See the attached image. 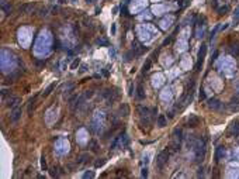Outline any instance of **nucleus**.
<instances>
[{
    "label": "nucleus",
    "instance_id": "nucleus-1",
    "mask_svg": "<svg viewBox=\"0 0 239 179\" xmlns=\"http://www.w3.org/2000/svg\"><path fill=\"white\" fill-rule=\"evenodd\" d=\"M52 42H54L52 33L48 28L41 30L38 37H37V41L34 44V55L37 58L48 57L51 54V51H52Z\"/></svg>",
    "mask_w": 239,
    "mask_h": 179
},
{
    "label": "nucleus",
    "instance_id": "nucleus-2",
    "mask_svg": "<svg viewBox=\"0 0 239 179\" xmlns=\"http://www.w3.org/2000/svg\"><path fill=\"white\" fill-rule=\"evenodd\" d=\"M0 68L3 73H10L17 68V58L16 55L8 51V49H1L0 52Z\"/></svg>",
    "mask_w": 239,
    "mask_h": 179
},
{
    "label": "nucleus",
    "instance_id": "nucleus-3",
    "mask_svg": "<svg viewBox=\"0 0 239 179\" xmlns=\"http://www.w3.org/2000/svg\"><path fill=\"white\" fill-rule=\"evenodd\" d=\"M136 35L143 44H151L159 35V31L152 24H139L136 27Z\"/></svg>",
    "mask_w": 239,
    "mask_h": 179
},
{
    "label": "nucleus",
    "instance_id": "nucleus-4",
    "mask_svg": "<svg viewBox=\"0 0 239 179\" xmlns=\"http://www.w3.org/2000/svg\"><path fill=\"white\" fill-rule=\"evenodd\" d=\"M217 68L219 72H222L225 76H232L236 66H235V62L231 57H222L221 59L217 61Z\"/></svg>",
    "mask_w": 239,
    "mask_h": 179
},
{
    "label": "nucleus",
    "instance_id": "nucleus-5",
    "mask_svg": "<svg viewBox=\"0 0 239 179\" xmlns=\"http://www.w3.org/2000/svg\"><path fill=\"white\" fill-rule=\"evenodd\" d=\"M90 127H92V130L94 131L96 134L103 133L104 127H106V114H104V112L96 110L94 113H93V117H92Z\"/></svg>",
    "mask_w": 239,
    "mask_h": 179
},
{
    "label": "nucleus",
    "instance_id": "nucleus-6",
    "mask_svg": "<svg viewBox=\"0 0 239 179\" xmlns=\"http://www.w3.org/2000/svg\"><path fill=\"white\" fill-rule=\"evenodd\" d=\"M17 38H18V44L23 48H28L32 41V28L28 25H23L17 31Z\"/></svg>",
    "mask_w": 239,
    "mask_h": 179
},
{
    "label": "nucleus",
    "instance_id": "nucleus-7",
    "mask_svg": "<svg viewBox=\"0 0 239 179\" xmlns=\"http://www.w3.org/2000/svg\"><path fill=\"white\" fill-rule=\"evenodd\" d=\"M55 152L58 155H66L69 151H71V142L69 140L65 138V137H59V138L55 141Z\"/></svg>",
    "mask_w": 239,
    "mask_h": 179
},
{
    "label": "nucleus",
    "instance_id": "nucleus-8",
    "mask_svg": "<svg viewBox=\"0 0 239 179\" xmlns=\"http://www.w3.org/2000/svg\"><path fill=\"white\" fill-rule=\"evenodd\" d=\"M58 117H59V110H58V107L54 106V107H51V109H48L47 113H45V124H47L48 127H52V126L56 123Z\"/></svg>",
    "mask_w": 239,
    "mask_h": 179
},
{
    "label": "nucleus",
    "instance_id": "nucleus-9",
    "mask_svg": "<svg viewBox=\"0 0 239 179\" xmlns=\"http://www.w3.org/2000/svg\"><path fill=\"white\" fill-rule=\"evenodd\" d=\"M148 6V0H131L129 3V13L132 14H138L143 11Z\"/></svg>",
    "mask_w": 239,
    "mask_h": 179
},
{
    "label": "nucleus",
    "instance_id": "nucleus-10",
    "mask_svg": "<svg viewBox=\"0 0 239 179\" xmlns=\"http://www.w3.org/2000/svg\"><path fill=\"white\" fill-rule=\"evenodd\" d=\"M176 8V6H170V4H153L152 7V14L153 16H162L163 13H167L169 10Z\"/></svg>",
    "mask_w": 239,
    "mask_h": 179
},
{
    "label": "nucleus",
    "instance_id": "nucleus-11",
    "mask_svg": "<svg viewBox=\"0 0 239 179\" xmlns=\"http://www.w3.org/2000/svg\"><path fill=\"white\" fill-rule=\"evenodd\" d=\"M167 159H169V148L163 150L162 152H159V155L156 157V166L159 169H163L165 165L167 164Z\"/></svg>",
    "mask_w": 239,
    "mask_h": 179
},
{
    "label": "nucleus",
    "instance_id": "nucleus-12",
    "mask_svg": "<svg viewBox=\"0 0 239 179\" xmlns=\"http://www.w3.org/2000/svg\"><path fill=\"white\" fill-rule=\"evenodd\" d=\"M208 83H210V86L215 92H219V90L222 89V82H221V79L217 75H210L208 76Z\"/></svg>",
    "mask_w": 239,
    "mask_h": 179
},
{
    "label": "nucleus",
    "instance_id": "nucleus-13",
    "mask_svg": "<svg viewBox=\"0 0 239 179\" xmlns=\"http://www.w3.org/2000/svg\"><path fill=\"white\" fill-rule=\"evenodd\" d=\"M76 141H78V144H80V145H86L89 142V133L86 128L78 130V133H76Z\"/></svg>",
    "mask_w": 239,
    "mask_h": 179
},
{
    "label": "nucleus",
    "instance_id": "nucleus-14",
    "mask_svg": "<svg viewBox=\"0 0 239 179\" xmlns=\"http://www.w3.org/2000/svg\"><path fill=\"white\" fill-rule=\"evenodd\" d=\"M189 38H186V37H183V35H180L179 37V40H177V42H176V52L177 54H182V52H184L186 49H187V47H189Z\"/></svg>",
    "mask_w": 239,
    "mask_h": 179
},
{
    "label": "nucleus",
    "instance_id": "nucleus-15",
    "mask_svg": "<svg viewBox=\"0 0 239 179\" xmlns=\"http://www.w3.org/2000/svg\"><path fill=\"white\" fill-rule=\"evenodd\" d=\"M165 85V75L163 73H155L153 76H152V86L155 88V89H159Z\"/></svg>",
    "mask_w": 239,
    "mask_h": 179
},
{
    "label": "nucleus",
    "instance_id": "nucleus-16",
    "mask_svg": "<svg viewBox=\"0 0 239 179\" xmlns=\"http://www.w3.org/2000/svg\"><path fill=\"white\" fill-rule=\"evenodd\" d=\"M172 99H173V89H172L170 86L163 88L162 92H160V100L165 102V103H170Z\"/></svg>",
    "mask_w": 239,
    "mask_h": 179
},
{
    "label": "nucleus",
    "instance_id": "nucleus-17",
    "mask_svg": "<svg viewBox=\"0 0 239 179\" xmlns=\"http://www.w3.org/2000/svg\"><path fill=\"white\" fill-rule=\"evenodd\" d=\"M173 23H175V16L169 14V16H166L165 18H162V20H160L159 27L162 28V30H167V28H170V27H172V24H173Z\"/></svg>",
    "mask_w": 239,
    "mask_h": 179
},
{
    "label": "nucleus",
    "instance_id": "nucleus-18",
    "mask_svg": "<svg viewBox=\"0 0 239 179\" xmlns=\"http://www.w3.org/2000/svg\"><path fill=\"white\" fill-rule=\"evenodd\" d=\"M159 61H160V64H162V66L169 68V66H172V64H173V57H172L169 52H163V54L160 55Z\"/></svg>",
    "mask_w": 239,
    "mask_h": 179
},
{
    "label": "nucleus",
    "instance_id": "nucleus-19",
    "mask_svg": "<svg viewBox=\"0 0 239 179\" xmlns=\"http://www.w3.org/2000/svg\"><path fill=\"white\" fill-rule=\"evenodd\" d=\"M191 66H193L191 57L190 55H184V57L180 59V68L184 69V71H189V69H191Z\"/></svg>",
    "mask_w": 239,
    "mask_h": 179
},
{
    "label": "nucleus",
    "instance_id": "nucleus-20",
    "mask_svg": "<svg viewBox=\"0 0 239 179\" xmlns=\"http://www.w3.org/2000/svg\"><path fill=\"white\" fill-rule=\"evenodd\" d=\"M205 52H207V45H201L198 52V62H197V71L201 69V65H203V61H204V57H205Z\"/></svg>",
    "mask_w": 239,
    "mask_h": 179
},
{
    "label": "nucleus",
    "instance_id": "nucleus-21",
    "mask_svg": "<svg viewBox=\"0 0 239 179\" xmlns=\"http://www.w3.org/2000/svg\"><path fill=\"white\" fill-rule=\"evenodd\" d=\"M208 107L211 109V110H215V112H218V110H221L224 107V105L219 102V100H215V99H212V100H210V103H208Z\"/></svg>",
    "mask_w": 239,
    "mask_h": 179
},
{
    "label": "nucleus",
    "instance_id": "nucleus-22",
    "mask_svg": "<svg viewBox=\"0 0 239 179\" xmlns=\"http://www.w3.org/2000/svg\"><path fill=\"white\" fill-rule=\"evenodd\" d=\"M200 117L198 116H196V114H190V117H189V120H187V124H189V127H197L200 124Z\"/></svg>",
    "mask_w": 239,
    "mask_h": 179
},
{
    "label": "nucleus",
    "instance_id": "nucleus-23",
    "mask_svg": "<svg viewBox=\"0 0 239 179\" xmlns=\"http://www.w3.org/2000/svg\"><path fill=\"white\" fill-rule=\"evenodd\" d=\"M179 73H180L179 68H170V69H167V79L169 81H173V79H176L179 76Z\"/></svg>",
    "mask_w": 239,
    "mask_h": 179
},
{
    "label": "nucleus",
    "instance_id": "nucleus-24",
    "mask_svg": "<svg viewBox=\"0 0 239 179\" xmlns=\"http://www.w3.org/2000/svg\"><path fill=\"white\" fill-rule=\"evenodd\" d=\"M229 134L238 137L239 135V121H233L231 124V128H229Z\"/></svg>",
    "mask_w": 239,
    "mask_h": 179
},
{
    "label": "nucleus",
    "instance_id": "nucleus-25",
    "mask_svg": "<svg viewBox=\"0 0 239 179\" xmlns=\"http://www.w3.org/2000/svg\"><path fill=\"white\" fill-rule=\"evenodd\" d=\"M224 157H225V147H218L217 148V152H215V159L217 161H221Z\"/></svg>",
    "mask_w": 239,
    "mask_h": 179
},
{
    "label": "nucleus",
    "instance_id": "nucleus-26",
    "mask_svg": "<svg viewBox=\"0 0 239 179\" xmlns=\"http://www.w3.org/2000/svg\"><path fill=\"white\" fill-rule=\"evenodd\" d=\"M229 107H231L232 112H238L239 110V99L238 98H232L231 103H229Z\"/></svg>",
    "mask_w": 239,
    "mask_h": 179
},
{
    "label": "nucleus",
    "instance_id": "nucleus-27",
    "mask_svg": "<svg viewBox=\"0 0 239 179\" xmlns=\"http://www.w3.org/2000/svg\"><path fill=\"white\" fill-rule=\"evenodd\" d=\"M20 116H21V109L16 107V109L13 110V113H11V121H17V120L20 119Z\"/></svg>",
    "mask_w": 239,
    "mask_h": 179
},
{
    "label": "nucleus",
    "instance_id": "nucleus-28",
    "mask_svg": "<svg viewBox=\"0 0 239 179\" xmlns=\"http://www.w3.org/2000/svg\"><path fill=\"white\" fill-rule=\"evenodd\" d=\"M166 124H167V119L163 116V114H159V116H158V126H159V127H165Z\"/></svg>",
    "mask_w": 239,
    "mask_h": 179
},
{
    "label": "nucleus",
    "instance_id": "nucleus-29",
    "mask_svg": "<svg viewBox=\"0 0 239 179\" xmlns=\"http://www.w3.org/2000/svg\"><path fill=\"white\" fill-rule=\"evenodd\" d=\"M18 103H20V99L18 98H11V100L8 99V106L11 107V109H16L18 106Z\"/></svg>",
    "mask_w": 239,
    "mask_h": 179
},
{
    "label": "nucleus",
    "instance_id": "nucleus-30",
    "mask_svg": "<svg viewBox=\"0 0 239 179\" xmlns=\"http://www.w3.org/2000/svg\"><path fill=\"white\" fill-rule=\"evenodd\" d=\"M232 21H233V25H236L239 23V7L235 10V14H233V20Z\"/></svg>",
    "mask_w": 239,
    "mask_h": 179
},
{
    "label": "nucleus",
    "instance_id": "nucleus-31",
    "mask_svg": "<svg viewBox=\"0 0 239 179\" xmlns=\"http://www.w3.org/2000/svg\"><path fill=\"white\" fill-rule=\"evenodd\" d=\"M138 98L141 99V100H142V99H145V93H143L142 85H139V86H138Z\"/></svg>",
    "mask_w": 239,
    "mask_h": 179
},
{
    "label": "nucleus",
    "instance_id": "nucleus-32",
    "mask_svg": "<svg viewBox=\"0 0 239 179\" xmlns=\"http://www.w3.org/2000/svg\"><path fill=\"white\" fill-rule=\"evenodd\" d=\"M151 17H152V14H149V11H145L143 14L139 16V18H141V20H151Z\"/></svg>",
    "mask_w": 239,
    "mask_h": 179
},
{
    "label": "nucleus",
    "instance_id": "nucleus-33",
    "mask_svg": "<svg viewBox=\"0 0 239 179\" xmlns=\"http://www.w3.org/2000/svg\"><path fill=\"white\" fill-rule=\"evenodd\" d=\"M66 68H68V59H66V58H64V59H62V62H61V69H62V71H65Z\"/></svg>",
    "mask_w": 239,
    "mask_h": 179
},
{
    "label": "nucleus",
    "instance_id": "nucleus-34",
    "mask_svg": "<svg viewBox=\"0 0 239 179\" xmlns=\"http://www.w3.org/2000/svg\"><path fill=\"white\" fill-rule=\"evenodd\" d=\"M54 88H55V83H52V85H51V86H48L47 89H45V93H44V96H48V95H49V93H51V90L54 89Z\"/></svg>",
    "mask_w": 239,
    "mask_h": 179
},
{
    "label": "nucleus",
    "instance_id": "nucleus-35",
    "mask_svg": "<svg viewBox=\"0 0 239 179\" xmlns=\"http://www.w3.org/2000/svg\"><path fill=\"white\" fill-rule=\"evenodd\" d=\"M41 168H42V171H47V162H45V157H42V158H41Z\"/></svg>",
    "mask_w": 239,
    "mask_h": 179
},
{
    "label": "nucleus",
    "instance_id": "nucleus-36",
    "mask_svg": "<svg viewBox=\"0 0 239 179\" xmlns=\"http://www.w3.org/2000/svg\"><path fill=\"white\" fill-rule=\"evenodd\" d=\"M149 66H151V59H148L146 64L143 65V72H148V71H149Z\"/></svg>",
    "mask_w": 239,
    "mask_h": 179
},
{
    "label": "nucleus",
    "instance_id": "nucleus-37",
    "mask_svg": "<svg viewBox=\"0 0 239 179\" xmlns=\"http://www.w3.org/2000/svg\"><path fill=\"white\" fill-rule=\"evenodd\" d=\"M83 178H94V172H93V171L86 172V173L83 175Z\"/></svg>",
    "mask_w": 239,
    "mask_h": 179
},
{
    "label": "nucleus",
    "instance_id": "nucleus-38",
    "mask_svg": "<svg viewBox=\"0 0 239 179\" xmlns=\"http://www.w3.org/2000/svg\"><path fill=\"white\" fill-rule=\"evenodd\" d=\"M79 62H80V61H79V58H76V59H75V62H73V64H72V65H71V69H75V68H78V65H79Z\"/></svg>",
    "mask_w": 239,
    "mask_h": 179
},
{
    "label": "nucleus",
    "instance_id": "nucleus-39",
    "mask_svg": "<svg viewBox=\"0 0 239 179\" xmlns=\"http://www.w3.org/2000/svg\"><path fill=\"white\" fill-rule=\"evenodd\" d=\"M228 10V7L225 6V7H222V8H219V14H225V11Z\"/></svg>",
    "mask_w": 239,
    "mask_h": 179
},
{
    "label": "nucleus",
    "instance_id": "nucleus-40",
    "mask_svg": "<svg viewBox=\"0 0 239 179\" xmlns=\"http://www.w3.org/2000/svg\"><path fill=\"white\" fill-rule=\"evenodd\" d=\"M233 154H235V157H236V158L239 159V148H236V150L233 151Z\"/></svg>",
    "mask_w": 239,
    "mask_h": 179
},
{
    "label": "nucleus",
    "instance_id": "nucleus-41",
    "mask_svg": "<svg viewBox=\"0 0 239 179\" xmlns=\"http://www.w3.org/2000/svg\"><path fill=\"white\" fill-rule=\"evenodd\" d=\"M146 171H148L146 168H143V169H142V176H148V172H146Z\"/></svg>",
    "mask_w": 239,
    "mask_h": 179
},
{
    "label": "nucleus",
    "instance_id": "nucleus-42",
    "mask_svg": "<svg viewBox=\"0 0 239 179\" xmlns=\"http://www.w3.org/2000/svg\"><path fill=\"white\" fill-rule=\"evenodd\" d=\"M111 34L113 35L115 34V24H113V27H111Z\"/></svg>",
    "mask_w": 239,
    "mask_h": 179
}]
</instances>
